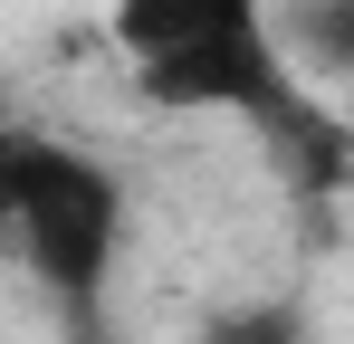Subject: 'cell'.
<instances>
[{"label": "cell", "instance_id": "3957f363", "mask_svg": "<svg viewBox=\"0 0 354 344\" xmlns=\"http://www.w3.org/2000/svg\"><path fill=\"white\" fill-rule=\"evenodd\" d=\"M192 344H306V316H297V306H230V316H211Z\"/></svg>", "mask_w": 354, "mask_h": 344}, {"label": "cell", "instance_id": "7a4b0ae2", "mask_svg": "<svg viewBox=\"0 0 354 344\" xmlns=\"http://www.w3.org/2000/svg\"><path fill=\"white\" fill-rule=\"evenodd\" d=\"M0 249H19L77 335H96L124 249V182L58 134H0Z\"/></svg>", "mask_w": 354, "mask_h": 344}, {"label": "cell", "instance_id": "6da1fadb", "mask_svg": "<svg viewBox=\"0 0 354 344\" xmlns=\"http://www.w3.org/2000/svg\"><path fill=\"white\" fill-rule=\"evenodd\" d=\"M106 29H115L144 106H163V115H239L259 144H278L316 182H335L345 134H335L326 106L297 96L288 57L268 39V0H115Z\"/></svg>", "mask_w": 354, "mask_h": 344}]
</instances>
